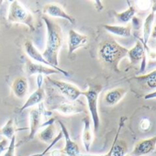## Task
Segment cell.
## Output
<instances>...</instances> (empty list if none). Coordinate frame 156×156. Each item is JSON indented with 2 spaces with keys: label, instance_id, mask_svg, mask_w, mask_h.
Segmentation results:
<instances>
[{
  "label": "cell",
  "instance_id": "cell-16",
  "mask_svg": "<svg viewBox=\"0 0 156 156\" xmlns=\"http://www.w3.org/2000/svg\"><path fill=\"white\" fill-rule=\"evenodd\" d=\"M23 49H24V51L27 54V56L29 58H30L33 61V62L41 63V64L51 67L50 63L44 59V57L42 56V53H41L39 51V50L35 47V45L33 44V42L31 41H26L24 43Z\"/></svg>",
  "mask_w": 156,
  "mask_h": 156
},
{
  "label": "cell",
  "instance_id": "cell-6",
  "mask_svg": "<svg viewBox=\"0 0 156 156\" xmlns=\"http://www.w3.org/2000/svg\"><path fill=\"white\" fill-rule=\"evenodd\" d=\"M46 112L45 104L40 103L38 107L32 108L29 113V137L28 140H32L39 132L40 129L42 128V116Z\"/></svg>",
  "mask_w": 156,
  "mask_h": 156
},
{
  "label": "cell",
  "instance_id": "cell-19",
  "mask_svg": "<svg viewBox=\"0 0 156 156\" xmlns=\"http://www.w3.org/2000/svg\"><path fill=\"white\" fill-rule=\"evenodd\" d=\"M12 92L14 96L19 99H23L27 96L29 92V82L26 77L19 76L13 81L12 86Z\"/></svg>",
  "mask_w": 156,
  "mask_h": 156
},
{
  "label": "cell",
  "instance_id": "cell-37",
  "mask_svg": "<svg viewBox=\"0 0 156 156\" xmlns=\"http://www.w3.org/2000/svg\"><path fill=\"white\" fill-rule=\"evenodd\" d=\"M125 156H132V155H131V154H126Z\"/></svg>",
  "mask_w": 156,
  "mask_h": 156
},
{
  "label": "cell",
  "instance_id": "cell-9",
  "mask_svg": "<svg viewBox=\"0 0 156 156\" xmlns=\"http://www.w3.org/2000/svg\"><path fill=\"white\" fill-rule=\"evenodd\" d=\"M59 125L61 127V131L62 133V137L65 140V143H64V147L62 148V150H61L62 153L67 155V156H79L81 151L79 149V146L77 145V143L73 140L71 139L70 133L67 129V128L65 127V125L62 122V121H58Z\"/></svg>",
  "mask_w": 156,
  "mask_h": 156
},
{
  "label": "cell",
  "instance_id": "cell-4",
  "mask_svg": "<svg viewBox=\"0 0 156 156\" xmlns=\"http://www.w3.org/2000/svg\"><path fill=\"white\" fill-rule=\"evenodd\" d=\"M8 20L10 23H20L27 26L30 30H35L34 19L31 13L18 0H14L9 5Z\"/></svg>",
  "mask_w": 156,
  "mask_h": 156
},
{
  "label": "cell",
  "instance_id": "cell-13",
  "mask_svg": "<svg viewBox=\"0 0 156 156\" xmlns=\"http://www.w3.org/2000/svg\"><path fill=\"white\" fill-rule=\"evenodd\" d=\"M54 118H51L46 124L42 125L43 129L37 133L38 139L45 143H51L56 137V128L54 126Z\"/></svg>",
  "mask_w": 156,
  "mask_h": 156
},
{
  "label": "cell",
  "instance_id": "cell-26",
  "mask_svg": "<svg viewBox=\"0 0 156 156\" xmlns=\"http://www.w3.org/2000/svg\"><path fill=\"white\" fill-rule=\"evenodd\" d=\"M62 138H63V137H62V131H60V132L56 135V137L54 138V140H52L49 145H48V147H47V148H46L42 152H41L40 154L34 155V156H44V155H46V154L49 152V151H50V150H51V148H52V147H53V146H54V145H55V144H56L60 140H61V139H62Z\"/></svg>",
  "mask_w": 156,
  "mask_h": 156
},
{
  "label": "cell",
  "instance_id": "cell-18",
  "mask_svg": "<svg viewBox=\"0 0 156 156\" xmlns=\"http://www.w3.org/2000/svg\"><path fill=\"white\" fill-rule=\"evenodd\" d=\"M127 94V89L124 87H116L108 90L104 96V103L108 107H114L119 103Z\"/></svg>",
  "mask_w": 156,
  "mask_h": 156
},
{
  "label": "cell",
  "instance_id": "cell-17",
  "mask_svg": "<svg viewBox=\"0 0 156 156\" xmlns=\"http://www.w3.org/2000/svg\"><path fill=\"white\" fill-rule=\"evenodd\" d=\"M127 57L129 58L131 64L141 63V62L146 59V50L144 49L140 40H137L135 45L128 51Z\"/></svg>",
  "mask_w": 156,
  "mask_h": 156
},
{
  "label": "cell",
  "instance_id": "cell-32",
  "mask_svg": "<svg viewBox=\"0 0 156 156\" xmlns=\"http://www.w3.org/2000/svg\"><path fill=\"white\" fill-rule=\"evenodd\" d=\"M93 3H94V6H95V8L97 9V11L100 12L104 9V6H103L101 1H98H98H93Z\"/></svg>",
  "mask_w": 156,
  "mask_h": 156
},
{
  "label": "cell",
  "instance_id": "cell-23",
  "mask_svg": "<svg viewBox=\"0 0 156 156\" xmlns=\"http://www.w3.org/2000/svg\"><path fill=\"white\" fill-rule=\"evenodd\" d=\"M136 8L134 5H129V8L122 11V12H114V16L116 18V20L122 24H126L129 23V21H131L132 18L134 16H136Z\"/></svg>",
  "mask_w": 156,
  "mask_h": 156
},
{
  "label": "cell",
  "instance_id": "cell-33",
  "mask_svg": "<svg viewBox=\"0 0 156 156\" xmlns=\"http://www.w3.org/2000/svg\"><path fill=\"white\" fill-rule=\"evenodd\" d=\"M48 154L50 156H61L62 155V151H61V150L54 149V150H50Z\"/></svg>",
  "mask_w": 156,
  "mask_h": 156
},
{
  "label": "cell",
  "instance_id": "cell-5",
  "mask_svg": "<svg viewBox=\"0 0 156 156\" xmlns=\"http://www.w3.org/2000/svg\"><path fill=\"white\" fill-rule=\"evenodd\" d=\"M47 80L51 84V86L55 87L64 97V98L68 101L76 102V100L82 96V91L73 84L62 80L53 79V78H51L49 76L47 77Z\"/></svg>",
  "mask_w": 156,
  "mask_h": 156
},
{
  "label": "cell",
  "instance_id": "cell-1",
  "mask_svg": "<svg viewBox=\"0 0 156 156\" xmlns=\"http://www.w3.org/2000/svg\"><path fill=\"white\" fill-rule=\"evenodd\" d=\"M46 27V46L42 52L44 59L50 63L51 67L60 72L64 76H69V73L60 68L59 65V53L63 42V33L61 27L53 21L51 18L45 16L42 18Z\"/></svg>",
  "mask_w": 156,
  "mask_h": 156
},
{
  "label": "cell",
  "instance_id": "cell-14",
  "mask_svg": "<svg viewBox=\"0 0 156 156\" xmlns=\"http://www.w3.org/2000/svg\"><path fill=\"white\" fill-rule=\"evenodd\" d=\"M45 98H46V95H45V89L43 88V86L37 87V89L28 98V99L20 108V111L22 112L28 108H34V106H37L40 103L43 102Z\"/></svg>",
  "mask_w": 156,
  "mask_h": 156
},
{
  "label": "cell",
  "instance_id": "cell-21",
  "mask_svg": "<svg viewBox=\"0 0 156 156\" xmlns=\"http://www.w3.org/2000/svg\"><path fill=\"white\" fill-rule=\"evenodd\" d=\"M154 16H155V14L151 12L142 23V40H140V41H142L141 43H143L142 45L145 50L148 49V41L151 38V30L153 28Z\"/></svg>",
  "mask_w": 156,
  "mask_h": 156
},
{
  "label": "cell",
  "instance_id": "cell-34",
  "mask_svg": "<svg viewBox=\"0 0 156 156\" xmlns=\"http://www.w3.org/2000/svg\"><path fill=\"white\" fill-rule=\"evenodd\" d=\"M154 98H156V90L153 91V92H150V93H148L147 95L144 96V99H146V100L154 99Z\"/></svg>",
  "mask_w": 156,
  "mask_h": 156
},
{
  "label": "cell",
  "instance_id": "cell-15",
  "mask_svg": "<svg viewBox=\"0 0 156 156\" xmlns=\"http://www.w3.org/2000/svg\"><path fill=\"white\" fill-rule=\"evenodd\" d=\"M83 133H82V141L84 148L86 151H89L91 145L94 140V131H93V126H92V121L91 119L88 116H86L83 119Z\"/></svg>",
  "mask_w": 156,
  "mask_h": 156
},
{
  "label": "cell",
  "instance_id": "cell-38",
  "mask_svg": "<svg viewBox=\"0 0 156 156\" xmlns=\"http://www.w3.org/2000/svg\"><path fill=\"white\" fill-rule=\"evenodd\" d=\"M3 3V1H0V4H2Z\"/></svg>",
  "mask_w": 156,
  "mask_h": 156
},
{
  "label": "cell",
  "instance_id": "cell-31",
  "mask_svg": "<svg viewBox=\"0 0 156 156\" xmlns=\"http://www.w3.org/2000/svg\"><path fill=\"white\" fill-rule=\"evenodd\" d=\"M146 56H148V58L151 61H156V50H154V49H152V50L147 49Z\"/></svg>",
  "mask_w": 156,
  "mask_h": 156
},
{
  "label": "cell",
  "instance_id": "cell-28",
  "mask_svg": "<svg viewBox=\"0 0 156 156\" xmlns=\"http://www.w3.org/2000/svg\"><path fill=\"white\" fill-rule=\"evenodd\" d=\"M151 126V120H150L148 118H143V119H141L140 121V123H139V128H140V129L141 131H144V132L150 130Z\"/></svg>",
  "mask_w": 156,
  "mask_h": 156
},
{
  "label": "cell",
  "instance_id": "cell-11",
  "mask_svg": "<svg viewBox=\"0 0 156 156\" xmlns=\"http://www.w3.org/2000/svg\"><path fill=\"white\" fill-rule=\"evenodd\" d=\"M156 148V136L141 140L134 146L131 155L132 156H144L151 153Z\"/></svg>",
  "mask_w": 156,
  "mask_h": 156
},
{
  "label": "cell",
  "instance_id": "cell-24",
  "mask_svg": "<svg viewBox=\"0 0 156 156\" xmlns=\"http://www.w3.org/2000/svg\"><path fill=\"white\" fill-rule=\"evenodd\" d=\"M0 134L3 136V138H6L9 140H10L13 136H15V127L13 119H9L6 121L4 126L0 129Z\"/></svg>",
  "mask_w": 156,
  "mask_h": 156
},
{
  "label": "cell",
  "instance_id": "cell-10",
  "mask_svg": "<svg viewBox=\"0 0 156 156\" xmlns=\"http://www.w3.org/2000/svg\"><path fill=\"white\" fill-rule=\"evenodd\" d=\"M43 13L51 19L57 18V19L67 20L71 24L75 23V20L69 13H67L60 5L55 4V3H49L45 5L43 7Z\"/></svg>",
  "mask_w": 156,
  "mask_h": 156
},
{
  "label": "cell",
  "instance_id": "cell-30",
  "mask_svg": "<svg viewBox=\"0 0 156 156\" xmlns=\"http://www.w3.org/2000/svg\"><path fill=\"white\" fill-rule=\"evenodd\" d=\"M9 140L6 138H3L0 140V156L6 151V150L9 147Z\"/></svg>",
  "mask_w": 156,
  "mask_h": 156
},
{
  "label": "cell",
  "instance_id": "cell-3",
  "mask_svg": "<svg viewBox=\"0 0 156 156\" xmlns=\"http://www.w3.org/2000/svg\"><path fill=\"white\" fill-rule=\"evenodd\" d=\"M103 87L100 85H91L86 91H82V96L86 98L88 111L90 113L93 131H98L100 127V117L98 112V97Z\"/></svg>",
  "mask_w": 156,
  "mask_h": 156
},
{
  "label": "cell",
  "instance_id": "cell-12",
  "mask_svg": "<svg viewBox=\"0 0 156 156\" xmlns=\"http://www.w3.org/2000/svg\"><path fill=\"white\" fill-rule=\"evenodd\" d=\"M25 71L29 75H38V74H41V75H45V76H49L51 74H55V73H60V72H58L57 70L41 64V63H36L33 62H27L25 64Z\"/></svg>",
  "mask_w": 156,
  "mask_h": 156
},
{
  "label": "cell",
  "instance_id": "cell-8",
  "mask_svg": "<svg viewBox=\"0 0 156 156\" xmlns=\"http://www.w3.org/2000/svg\"><path fill=\"white\" fill-rule=\"evenodd\" d=\"M88 42V37L85 34L79 33L73 29L68 32V53L72 55L77 50L85 47Z\"/></svg>",
  "mask_w": 156,
  "mask_h": 156
},
{
  "label": "cell",
  "instance_id": "cell-29",
  "mask_svg": "<svg viewBox=\"0 0 156 156\" xmlns=\"http://www.w3.org/2000/svg\"><path fill=\"white\" fill-rule=\"evenodd\" d=\"M142 23L143 21L141 19H140L137 16H134L131 20V28H133L136 30H139L142 28Z\"/></svg>",
  "mask_w": 156,
  "mask_h": 156
},
{
  "label": "cell",
  "instance_id": "cell-35",
  "mask_svg": "<svg viewBox=\"0 0 156 156\" xmlns=\"http://www.w3.org/2000/svg\"><path fill=\"white\" fill-rule=\"evenodd\" d=\"M151 12L153 14L156 13V0L155 1H151Z\"/></svg>",
  "mask_w": 156,
  "mask_h": 156
},
{
  "label": "cell",
  "instance_id": "cell-20",
  "mask_svg": "<svg viewBox=\"0 0 156 156\" xmlns=\"http://www.w3.org/2000/svg\"><path fill=\"white\" fill-rule=\"evenodd\" d=\"M140 87L144 89H148L151 92L156 90V69L142 75H138L133 78Z\"/></svg>",
  "mask_w": 156,
  "mask_h": 156
},
{
  "label": "cell",
  "instance_id": "cell-2",
  "mask_svg": "<svg viewBox=\"0 0 156 156\" xmlns=\"http://www.w3.org/2000/svg\"><path fill=\"white\" fill-rule=\"evenodd\" d=\"M129 49L121 46L115 41H107L100 44L98 48L99 58L116 72H119V64L120 61L127 57Z\"/></svg>",
  "mask_w": 156,
  "mask_h": 156
},
{
  "label": "cell",
  "instance_id": "cell-27",
  "mask_svg": "<svg viewBox=\"0 0 156 156\" xmlns=\"http://www.w3.org/2000/svg\"><path fill=\"white\" fill-rule=\"evenodd\" d=\"M135 5L138 9L141 11H146L151 8V1H149V0H139V1H136Z\"/></svg>",
  "mask_w": 156,
  "mask_h": 156
},
{
  "label": "cell",
  "instance_id": "cell-25",
  "mask_svg": "<svg viewBox=\"0 0 156 156\" xmlns=\"http://www.w3.org/2000/svg\"><path fill=\"white\" fill-rule=\"evenodd\" d=\"M15 151H16V135L11 138L8 149L1 156H15Z\"/></svg>",
  "mask_w": 156,
  "mask_h": 156
},
{
  "label": "cell",
  "instance_id": "cell-7",
  "mask_svg": "<svg viewBox=\"0 0 156 156\" xmlns=\"http://www.w3.org/2000/svg\"><path fill=\"white\" fill-rule=\"evenodd\" d=\"M49 108L51 110H55L64 116H71L85 112V109L79 104H77L76 102L68 101L67 99L57 101L53 105H51Z\"/></svg>",
  "mask_w": 156,
  "mask_h": 156
},
{
  "label": "cell",
  "instance_id": "cell-36",
  "mask_svg": "<svg viewBox=\"0 0 156 156\" xmlns=\"http://www.w3.org/2000/svg\"><path fill=\"white\" fill-rule=\"evenodd\" d=\"M151 37L152 39H156V25H154V26H153V28H152Z\"/></svg>",
  "mask_w": 156,
  "mask_h": 156
},
{
  "label": "cell",
  "instance_id": "cell-22",
  "mask_svg": "<svg viewBox=\"0 0 156 156\" xmlns=\"http://www.w3.org/2000/svg\"><path fill=\"white\" fill-rule=\"evenodd\" d=\"M103 28L109 33L119 36V37H123V38H128L131 36V26L127 25V26H121V25H108L105 24L103 25Z\"/></svg>",
  "mask_w": 156,
  "mask_h": 156
}]
</instances>
